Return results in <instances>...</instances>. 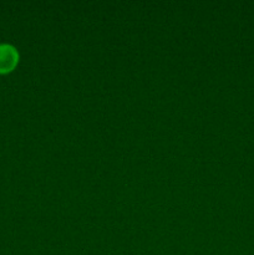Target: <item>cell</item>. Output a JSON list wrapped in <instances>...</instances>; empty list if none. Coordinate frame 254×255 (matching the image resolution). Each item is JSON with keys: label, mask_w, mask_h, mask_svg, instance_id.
I'll return each mask as SVG.
<instances>
[{"label": "cell", "mask_w": 254, "mask_h": 255, "mask_svg": "<svg viewBox=\"0 0 254 255\" xmlns=\"http://www.w3.org/2000/svg\"><path fill=\"white\" fill-rule=\"evenodd\" d=\"M19 54L10 44H0V74L9 72L16 66Z\"/></svg>", "instance_id": "1"}]
</instances>
